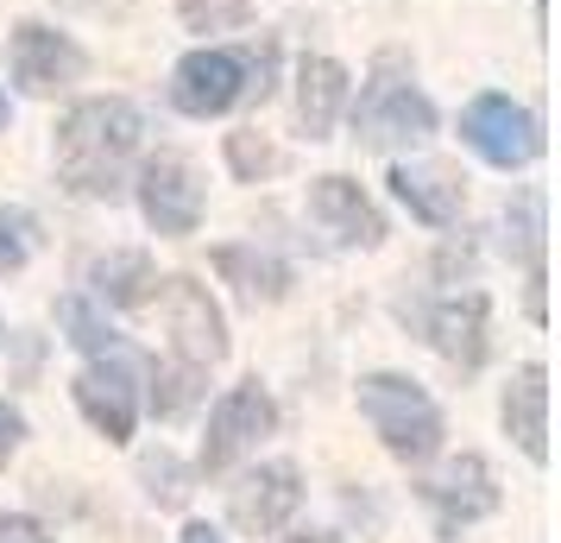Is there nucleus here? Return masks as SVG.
Returning a JSON list of instances; mask_svg holds the SVG:
<instances>
[{
    "label": "nucleus",
    "mask_w": 561,
    "mask_h": 543,
    "mask_svg": "<svg viewBox=\"0 0 561 543\" xmlns=\"http://www.w3.org/2000/svg\"><path fill=\"white\" fill-rule=\"evenodd\" d=\"M95 291H102L107 304H146L152 297V285H158V272H152V259L146 253H107V259H95Z\"/></svg>",
    "instance_id": "obj_19"
},
{
    "label": "nucleus",
    "mask_w": 561,
    "mask_h": 543,
    "mask_svg": "<svg viewBox=\"0 0 561 543\" xmlns=\"http://www.w3.org/2000/svg\"><path fill=\"white\" fill-rule=\"evenodd\" d=\"M133 152H139V108L114 95L70 108V121L57 127V171L82 196H114Z\"/></svg>",
    "instance_id": "obj_1"
},
{
    "label": "nucleus",
    "mask_w": 561,
    "mask_h": 543,
    "mask_svg": "<svg viewBox=\"0 0 561 543\" xmlns=\"http://www.w3.org/2000/svg\"><path fill=\"white\" fill-rule=\"evenodd\" d=\"M460 139L485 158V165H530L542 152V127H536V114L511 102V95H480V102H467L460 114Z\"/></svg>",
    "instance_id": "obj_5"
},
{
    "label": "nucleus",
    "mask_w": 561,
    "mask_h": 543,
    "mask_svg": "<svg viewBox=\"0 0 561 543\" xmlns=\"http://www.w3.org/2000/svg\"><path fill=\"white\" fill-rule=\"evenodd\" d=\"M183 543H228V538H221L215 524H203V518H196V524H183Z\"/></svg>",
    "instance_id": "obj_28"
},
{
    "label": "nucleus",
    "mask_w": 561,
    "mask_h": 543,
    "mask_svg": "<svg viewBox=\"0 0 561 543\" xmlns=\"http://www.w3.org/2000/svg\"><path fill=\"white\" fill-rule=\"evenodd\" d=\"M240 95H247V57L233 52H190L178 64V77H171V102L183 114H196V121L233 108Z\"/></svg>",
    "instance_id": "obj_8"
},
{
    "label": "nucleus",
    "mask_w": 561,
    "mask_h": 543,
    "mask_svg": "<svg viewBox=\"0 0 561 543\" xmlns=\"http://www.w3.org/2000/svg\"><path fill=\"white\" fill-rule=\"evenodd\" d=\"M253 0H183V20L190 32H221V26H240Z\"/></svg>",
    "instance_id": "obj_23"
},
{
    "label": "nucleus",
    "mask_w": 561,
    "mask_h": 543,
    "mask_svg": "<svg viewBox=\"0 0 561 543\" xmlns=\"http://www.w3.org/2000/svg\"><path fill=\"white\" fill-rule=\"evenodd\" d=\"M272 430H278V405H272V392L259 386V380L233 386L228 398L215 405V417H208V437H203V474H221V467H233L259 437H272Z\"/></svg>",
    "instance_id": "obj_4"
},
{
    "label": "nucleus",
    "mask_w": 561,
    "mask_h": 543,
    "mask_svg": "<svg viewBox=\"0 0 561 543\" xmlns=\"http://www.w3.org/2000/svg\"><path fill=\"white\" fill-rule=\"evenodd\" d=\"M20 437H26L20 411H13V405H0V467H7V455H13V449H20Z\"/></svg>",
    "instance_id": "obj_26"
},
{
    "label": "nucleus",
    "mask_w": 561,
    "mask_h": 543,
    "mask_svg": "<svg viewBox=\"0 0 561 543\" xmlns=\"http://www.w3.org/2000/svg\"><path fill=\"white\" fill-rule=\"evenodd\" d=\"M0 336H7V329H0Z\"/></svg>",
    "instance_id": "obj_31"
},
{
    "label": "nucleus",
    "mask_w": 561,
    "mask_h": 543,
    "mask_svg": "<svg viewBox=\"0 0 561 543\" xmlns=\"http://www.w3.org/2000/svg\"><path fill=\"white\" fill-rule=\"evenodd\" d=\"M341 102H347V70L334 57H304V70H297V114H304L309 139H329Z\"/></svg>",
    "instance_id": "obj_16"
},
{
    "label": "nucleus",
    "mask_w": 561,
    "mask_h": 543,
    "mask_svg": "<svg viewBox=\"0 0 561 543\" xmlns=\"http://www.w3.org/2000/svg\"><path fill=\"white\" fill-rule=\"evenodd\" d=\"M297 506H304V480H297L290 462H272V467H259V474H247V480L233 487V499H228L233 524H240L247 538L284 531V524L297 518Z\"/></svg>",
    "instance_id": "obj_7"
},
{
    "label": "nucleus",
    "mask_w": 561,
    "mask_h": 543,
    "mask_svg": "<svg viewBox=\"0 0 561 543\" xmlns=\"http://www.w3.org/2000/svg\"><path fill=\"white\" fill-rule=\"evenodd\" d=\"M38 247V228H32L26 208H7L0 203V272H20Z\"/></svg>",
    "instance_id": "obj_22"
},
{
    "label": "nucleus",
    "mask_w": 561,
    "mask_h": 543,
    "mask_svg": "<svg viewBox=\"0 0 561 543\" xmlns=\"http://www.w3.org/2000/svg\"><path fill=\"white\" fill-rule=\"evenodd\" d=\"M423 499L435 506L442 531H460V524H473V518L499 512V487H492V467H485L480 455H455L442 474H430V480H423Z\"/></svg>",
    "instance_id": "obj_10"
},
{
    "label": "nucleus",
    "mask_w": 561,
    "mask_h": 543,
    "mask_svg": "<svg viewBox=\"0 0 561 543\" xmlns=\"http://www.w3.org/2000/svg\"><path fill=\"white\" fill-rule=\"evenodd\" d=\"M139 208L158 234H196L203 222V183L183 158H152L139 171Z\"/></svg>",
    "instance_id": "obj_9"
},
{
    "label": "nucleus",
    "mask_w": 561,
    "mask_h": 543,
    "mask_svg": "<svg viewBox=\"0 0 561 543\" xmlns=\"http://www.w3.org/2000/svg\"><path fill=\"white\" fill-rule=\"evenodd\" d=\"M354 127L366 146H385V152H398V146H423L435 133V108L410 89V82H398V64L385 57L379 77L366 82V95H359V114Z\"/></svg>",
    "instance_id": "obj_3"
},
{
    "label": "nucleus",
    "mask_w": 561,
    "mask_h": 543,
    "mask_svg": "<svg viewBox=\"0 0 561 543\" xmlns=\"http://www.w3.org/2000/svg\"><path fill=\"white\" fill-rule=\"evenodd\" d=\"M64 7H95V0H64Z\"/></svg>",
    "instance_id": "obj_30"
},
{
    "label": "nucleus",
    "mask_w": 561,
    "mask_h": 543,
    "mask_svg": "<svg viewBox=\"0 0 561 543\" xmlns=\"http://www.w3.org/2000/svg\"><path fill=\"white\" fill-rule=\"evenodd\" d=\"M359 411H366V423L385 437V449L398 462H430L442 449V411L404 373H366L359 380Z\"/></svg>",
    "instance_id": "obj_2"
},
{
    "label": "nucleus",
    "mask_w": 561,
    "mask_h": 543,
    "mask_svg": "<svg viewBox=\"0 0 561 543\" xmlns=\"http://www.w3.org/2000/svg\"><path fill=\"white\" fill-rule=\"evenodd\" d=\"M505 430L530 462H549V373L542 366H517V380L505 386Z\"/></svg>",
    "instance_id": "obj_14"
},
{
    "label": "nucleus",
    "mask_w": 561,
    "mask_h": 543,
    "mask_svg": "<svg viewBox=\"0 0 561 543\" xmlns=\"http://www.w3.org/2000/svg\"><path fill=\"white\" fill-rule=\"evenodd\" d=\"M228 158H233V171H240V178H265V171H278V152H272L259 133H233Z\"/></svg>",
    "instance_id": "obj_24"
},
{
    "label": "nucleus",
    "mask_w": 561,
    "mask_h": 543,
    "mask_svg": "<svg viewBox=\"0 0 561 543\" xmlns=\"http://www.w3.org/2000/svg\"><path fill=\"white\" fill-rule=\"evenodd\" d=\"M7 64H13V77L26 82L32 95H51V89H64V82L82 70V52L64 38V32L38 26V20H26V26H13V45H7Z\"/></svg>",
    "instance_id": "obj_11"
},
{
    "label": "nucleus",
    "mask_w": 561,
    "mask_h": 543,
    "mask_svg": "<svg viewBox=\"0 0 561 543\" xmlns=\"http://www.w3.org/2000/svg\"><path fill=\"white\" fill-rule=\"evenodd\" d=\"M435 348L448 354V361H460V366H480V354H485V297L480 291H467V297H448L442 310H435Z\"/></svg>",
    "instance_id": "obj_17"
},
{
    "label": "nucleus",
    "mask_w": 561,
    "mask_h": 543,
    "mask_svg": "<svg viewBox=\"0 0 561 543\" xmlns=\"http://www.w3.org/2000/svg\"><path fill=\"white\" fill-rule=\"evenodd\" d=\"M309 215H316L341 247H379V240H385L379 208L366 203V196H359V183H347V178H316V183H309Z\"/></svg>",
    "instance_id": "obj_12"
},
{
    "label": "nucleus",
    "mask_w": 561,
    "mask_h": 543,
    "mask_svg": "<svg viewBox=\"0 0 561 543\" xmlns=\"http://www.w3.org/2000/svg\"><path fill=\"white\" fill-rule=\"evenodd\" d=\"M0 127H7V95H0Z\"/></svg>",
    "instance_id": "obj_29"
},
{
    "label": "nucleus",
    "mask_w": 561,
    "mask_h": 543,
    "mask_svg": "<svg viewBox=\"0 0 561 543\" xmlns=\"http://www.w3.org/2000/svg\"><path fill=\"white\" fill-rule=\"evenodd\" d=\"M164 310H171V341H178L183 366H215L228 354V329H221V310L208 304V291L196 279H164Z\"/></svg>",
    "instance_id": "obj_6"
},
{
    "label": "nucleus",
    "mask_w": 561,
    "mask_h": 543,
    "mask_svg": "<svg viewBox=\"0 0 561 543\" xmlns=\"http://www.w3.org/2000/svg\"><path fill=\"white\" fill-rule=\"evenodd\" d=\"M0 543H51L32 518H0Z\"/></svg>",
    "instance_id": "obj_27"
},
{
    "label": "nucleus",
    "mask_w": 561,
    "mask_h": 543,
    "mask_svg": "<svg viewBox=\"0 0 561 543\" xmlns=\"http://www.w3.org/2000/svg\"><path fill=\"white\" fill-rule=\"evenodd\" d=\"M196 373H203V366H178V373H164V380L152 386V405H158V411H164V417H178L183 405L196 398V386H190Z\"/></svg>",
    "instance_id": "obj_25"
},
{
    "label": "nucleus",
    "mask_w": 561,
    "mask_h": 543,
    "mask_svg": "<svg viewBox=\"0 0 561 543\" xmlns=\"http://www.w3.org/2000/svg\"><path fill=\"white\" fill-rule=\"evenodd\" d=\"M215 272H221L247 304H272V297H284V285H290V272H284L278 259L253 253V247H215Z\"/></svg>",
    "instance_id": "obj_18"
},
{
    "label": "nucleus",
    "mask_w": 561,
    "mask_h": 543,
    "mask_svg": "<svg viewBox=\"0 0 561 543\" xmlns=\"http://www.w3.org/2000/svg\"><path fill=\"white\" fill-rule=\"evenodd\" d=\"M391 190H398L404 208L416 222H430V228H448L460 215V178L442 171V165H398V171H391Z\"/></svg>",
    "instance_id": "obj_15"
},
{
    "label": "nucleus",
    "mask_w": 561,
    "mask_h": 543,
    "mask_svg": "<svg viewBox=\"0 0 561 543\" xmlns=\"http://www.w3.org/2000/svg\"><path fill=\"white\" fill-rule=\"evenodd\" d=\"M77 405H82V417H89L107 442H127L133 437L139 398H133V380H127V366H121V361L77 373Z\"/></svg>",
    "instance_id": "obj_13"
},
{
    "label": "nucleus",
    "mask_w": 561,
    "mask_h": 543,
    "mask_svg": "<svg viewBox=\"0 0 561 543\" xmlns=\"http://www.w3.org/2000/svg\"><path fill=\"white\" fill-rule=\"evenodd\" d=\"M139 480H146V493H152L158 506H183V499H190V474L171 462V449L139 455Z\"/></svg>",
    "instance_id": "obj_21"
},
{
    "label": "nucleus",
    "mask_w": 561,
    "mask_h": 543,
    "mask_svg": "<svg viewBox=\"0 0 561 543\" xmlns=\"http://www.w3.org/2000/svg\"><path fill=\"white\" fill-rule=\"evenodd\" d=\"M57 316H64V329H70V341H77V348H89V354H107V361H127L121 336H114L102 316L82 304V297H64V304H57Z\"/></svg>",
    "instance_id": "obj_20"
}]
</instances>
